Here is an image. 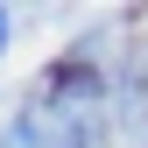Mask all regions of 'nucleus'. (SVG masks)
<instances>
[{"instance_id":"obj_1","label":"nucleus","mask_w":148,"mask_h":148,"mask_svg":"<svg viewBox=\"0 0 148 148\" xmlns=\"http://www.w3.org/2000/svg\"><path fill=\"white\" fill-rule=\"evenodd\" d=\"M120 127H127L134 148H148V85H141V78L120 85Z\"/></svg>"},{"instance_id":"obj_2","label":"nucleus","mask_w":148,"mask_h":148,"mask_svg":"<svg viewBox=\"0 0 148 148\" xmlns=\"http://www.w3.org/2000/svg\"><path fill=\"white\" fill-rule=\"evenodd\" d=\"M0 148H49V141H42V127H35V120L21 113L14 127H0Z\"/></svg>"},{"instance_id":"obj_3","label":"nucleus","mask_w":148,"mask_h":148,"mask_svg":"<svg viewBox=\"0 0 148 148\" xmlns=\"http://www.w3.org/2000/svg\"><path fill=\"white\" fill-rule=\"evenodd\" d=\"M7 28H14V14H7V7H0V49H7Z\"/></svg>"}]
</instances>
